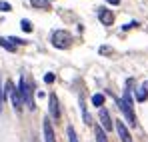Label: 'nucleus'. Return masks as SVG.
Returning a JSON list of instances; mask_svg holds the SVG:
<instances>
[{
    "label": "nucleus",
    "instance_id": "obj_1",
    "mask_svg": "<svg viewBox=\"0 0 148 142\" xmlns=\"http://www.w3.org/2000/svg\"><path fill=\"white\" fill-rule=\"evenodd\" d=\"M118 102V108L122 110L124 118L128 120V124L130 126H136V114H134V108H132V94H130V88H126L124 90V96L120 100H116Z\"/></svg>",
    "mask_w": 148,
    "mask_h": 142
},
{
    "label": "nucleus",
    "instance_id": "obj_2",
    "mask_svg": "<svg viewBox=\"0 0 148 142\" xmlns=\"http://www.w3.org/2000/svg\"><path fill=\"white\" fill-rule=\"evenodd\" d=\"M4 92H6V94H10V100H12L14 110H16V112H20V110H22V106H24V100H22L20 90L14 86V82H12V80H8V82L4 84Z\"/></svg>",
    "mask_w": 148,
    "mask_h": 142
},
{
    "label": "nucleus",
    "instance_id": "obj_3",
    "mask_svg": "<svg viewBox=\"0 0 148 142\" xmlns=\"http://www.w3.org/2000/svg\"><path fill=\"white\" fill-rule=\"evenodd\" d=\"M52 46L54 48H60V50H64V48H68L72 44V34L68 32V30H56V32H52Z\"/></svg>",
    "mask_w": 148,
    "mask_h": 142
},
{
    "label": "nucleus",
    "instance_id": "obj_4",
    "mask_svg": "<svg viewBox=\"0 0 148 142\" xmlns=\"http://www.w3.org/2000/svg\"><path fill=\"white\" fill-rule=\"evenodd\" d=\"M18 90H20V94H22V100H24V106L26 108H30V110H34V100H32V86L26 82L24 76H20V82H18Z\"/></svg>",
    "mask_w": 148,
    "mask_h": 142
},
{
    "label": "nucleus",
    "instance_id": "obj_5",
    "mask_svg": "<svg viewBox=\"0 0 148 142\" xmlns=\"http://www.w3.org/2000/svg\"><path fill=\"white\" fill-rule=\"evenodd\" d=\"M48 112L52 120H60V102H58V96L54 92L48 96Z\"/></svg>",
    "mask_w": 148,
    "mask_h": 142
},
{
    "label": "nucleus",
    "instance_id": "obj_6",
    "mask_svg": "<svg viewBox=\"0 0 148 142\" xmlns=\"http://www.w3.org/2000/svg\"><path fill=\"white\" fill-rule=\"evenodd\" d=\"M98 120H100V126L104 128V132H110V130H112L114 122H112V118H110V112H108L106 108H100V112H98Z\"/></svg>",
    "mask_w": 148,
    "mask_h": 142
},
{
    "label": "nucleus",
    "instance_id": "obj_7",
    "mask_svg": "<svg viewBox=\"0 0 148 142\" xmlns=\"http://www.w3.org/2000/svg\"><path fill=\"white\" fill-rule=\"evenodd\" d=\"M96 14H98V20L104 24V26H112V24H114V14H112V10H108V8H98Z\"/></svg>",
    "mask_w": 148,
    "mask_h": 142
},
{
    "label": "nucleus",
    "instance_id": "obj_8",
    "mask_svg": "<svg viewBox=\"0 0 148 142\" xmlns=\"http://www.w3.org/2000/svg\"><path fill=\"white\" fill-rule=\"evenodd\" d=\"M114 128H116L118 138L122 142H132V136H130V132H128V128H126V124H124L122 120H116V122H114Z\"/></svg>",
    "mask_w": 148,
    "mask_h": 142
},
{
    "label": "nucleus",
    "instance_id": "obj_9",
    "mask_svg": "<svg viewBox=\"0 0 148 142\" xmlns=\"http://www.w3.org/2000/svg\"><path fill=\"white\" fill-rule=\"evenodd\" d=\"M42 130H44V142H56V136H54V128H52L50 116L44 118V122H42Z\"/></svg>",
    "mask_w": 148,
    "mask_h": 142
},
{
    "label": "nucleus",
    "instance_id": "obj_10",
    "mask_svg": "<svg viewBox=\"0 0 148 142\" xmlns=\"http://www.w3.org/2000/svg\"><path fill=\"white\" fill-rule=\"evenodd\" d=\"M94 136H96V142H108V136H106V132L100 124L94 126Z\"/></svg>",
    "mask_w": 148,
    "mask_h": 142
},
{
    "label": "nucleus",
    "instance_id": "obj_11",
    "mask_svg": "<svg viewBox=\"0 0 148 142\" xmlns=\"http://www.w3.org/2000/svg\"><path fill=\"white\" fill-rule=\"evenodd\" d=\"M148 98V84H142L140 88H136V100L138 102H144Z\"/></svg>",
    "mask_w": 148,
    "mask_h": 142
},
{
    "label": "nucleus",
    "instance_id": "obj_12",
    "mask_svg": "<svg viewBox=\"0 0 148 142\" xmlns=\"http://www.w3.org/2000/svg\"><path fill=\"white\" fill-rule=\"evenodd\" d=\"M30 4L38 10H48L50 8V0H30Z\"/></svg>",
    "mask_w": 148,
    "mask_h": 142
},
{
    "label": "nucleus",
    "instance_id": "obj_13",
    "mask_svg": "<svg viewBox=\"0 0 148 142\" xmlns=\"http://www.w3.org/2000/svg\"><path fill=\"white\" fill-rule=\"evenodd\" d=\"M80 110H82V118H84V122L90 124L92 118H90V114H88V110H86V104H84V98H82V96H80Z\"/></svg>",
    "mask_w": 148,
    "mask_h": 142
},
{
    "label": "nucleus",
    "instance_id": "obj_14",
    "mask_svg": "<svg viewBox=\"0 0 148 142\" xmlns=\"http://www.w3.org/2000/svg\"><path fill=\"white\" fill-rule=\"evenodd\" d=\"M0 46L6 48L8 52H14V50H16V46H14V44H12V42H10L8 38H2V36H0Z\"/></svg>",
    "mask_w": 148,
    "mask_h": 142
},
{
    "label": "nucleus",
    "instance_id": "obj_15",
    "mask_svg": "<svg viewBox=\"0 0 148 142\" xmlns=\"http://www.w3.org/2000/svg\"><path fill=\"white\" fill-rule=\"evenodd\" d=\"M92 104H94L96 108H102V104H104V94H94L92 96Z\"/></svg>",
    "mask_w": 148,
    "mask_h": 142
},
{
    "label": "nucleus",
    "instance_id": "obj_16",
    "mask_svg": "<svg viewBox=\"0 0 148 142\" xmlns=\"http://www.w3.org/2000/svg\"><path fill=\"white\" fill-rule=\"evenodd\" d=\"M66 134H68V142H80V140H78V136H76V130H74L72 126L66 128Z\"/></svg>",
    "mask_w": 148,
    "mask_h": 142
},
{
    "label": "nucleus",
    "instance_id": "obj_17",
    "mask_svg": "<svg viewBox=\"0 0 148 142\" xmlns=\"http://www.w3.org/2000/svg\"><path fill=\"white\" fill-rule=\"evenodd\" d=\"M20 28H22V30H24V32H32V22H30V20H22V22H20Z\"/></svg>",
    "mask_w": 148,
    "mask_h": 142
},
{
    "label": "nucleus",
    "instance_id": "obj_18",
    "mask_svg": "<svg viewBox=\"0 0 148 142\" xmlns=\"http://www.w3.org/2000/svg\"><path fill=\"white\" fill-rule=\"evenodd\" d=\"M8 40H10L14 46H16V44H26V40H22V38H16V36H10Z\"/></svg>",
    "mask_w": 148,
    "mask_h": 142
},
{
    "label": "nucleus",
    "instance_id": "obj_19",
    "mask_svg": "<svg viewBox=\"0 0 148 142\" xmlns=\"http://www.w3.org/2000/svg\"><path fill=\"white\" fill-rule=\"evenodd\" d=\"M54 78H56V76H54L52 72H48V74H44V82H46V84H52V82H54Z\"/></svg>",
    "mask_w": 148,
    "mask_h": 142
},
{
    "label": "nucleus",
    "instance_id": "obj_20",
    "mask_svg": "<svg viewBox=\"0 0 148 142\" xmlns=\"http://www.w3.org/2000/svg\"><path fill=\"white\" fill-rule=\"evenodd\" d=\"M0 10H2V12H8V10H10V4H8V2H0Z\"/></svg>",
    "mask_w": 148,
    "mask_h": 142
},
{
    "label": "nucleus",
    "instance_id": "obj_21",
    "mask_svg": "<svg viewBox=\"0 0 148 142\" xmlns=\"http://www.w3.org/2000/svg\"><path fill=\"white\" fill-rule=\"evenodd\" d=\"M100 54H112V48H108V46H102V48H100Z\"/></svg>",
    "mask_w": 148,
    "mask_h": 142
},
{
    "label": "nucleus",
    "instance_id": "obj_22",
    "mask_svg": "<svg viewBox=\"0 0 148 142\" xmlns=\"http://www.w3.org/2000/svg\"><path fill=\"white\" fill-rule=\"evenodd\" d=\"M134 26H138V22H128V24H124V30H130V28H134Z\"/></svg>",
    "mask_w": 148,
    "mask_h": 142
},
{
    "label": "nucleus",
    "instance_id": "obj_23",
    "mask_svg": "<svg viewBox=\"0 0 148 142\" xmlns=\"http://www.w3.org/2000/svg\"><path fill=\"white\" fill-rule=\"evenodd\" d=\"M106 2L112 4V6H118V4H120V0H106Z\"/></svg>",
    "mask_w": 148,
    "mask_h": 142
},
{
    "label": "nucleus",
    "instance_id": "obj_24",
    "mask_svg": "<svg viewBox=\"0 0 148 142\" xmlns=\"http://www.w3.org/2000/svg\"><path fill=\"white\" fill-rule=\"evenodd\" d=\"M2 100H4V88H2V84H0V104H2Z\"/></svg>",
    "mask_w": 148,
    "mask_h": 142
}]
</instances>
